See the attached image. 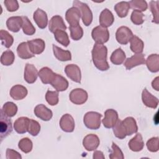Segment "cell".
Segmentation results:
<instances>
[{
  "mask_svg": "<svg viewBox=\"0 0 159 159\" xmlns=\"http://www.w3.org/2000/svg\"><path fill=\"white\" fill-rule=\"evenodd\" d=\"M122 123L127 135H131L137 132L138 127L137 122L132 117H126L124 120H122Z\"/></svg>",
  "mask_w": 159,
  "mask_h": 159,
  "instance_id": "cb8c5ba5",
  "label": "cell"
},
{
  "mask_svg": "<svg viewBox=\"0 0 159 159\" xmlns=\"http://www.w3.org/2000/svg\"><path fill=\"white\" fill-rule=\"evenodd\" d=\"M30 52L34 55H39L42 53L45 50V42L41 39H35L27 42Z\"/></svg>",
  "mask_w": 159,
  "mask_h": 159,
  "instance_id": "ffe728a7",
  "label": "cell"
},
{
  "mask_svg": "<svg viewBox=\"0 0 159 159\" xmlns=\"http://www.w3.org/2000/svg\"><path fill=\"white\" fill-rule=\"evenodd\" d=\"M4 3L9 12L16 11L19 7V3L16 0H6Z\"/></svg>",
  "mask_w": 159,
  "mask_h": 159,
  "instance_id": "681fc988",
  "label": "cell"
},
{
  "mask_svg": "<svg viewBox=\"0 0 159 159\" xmlns=\"http://www.w3.org/2000/svg\"><path fill=\"white\" fill-rule=\"evenodd\" d=\"M23 20L22 30L23 32L27 35H32L35 32V28L34 27L30 20L27 16H22Z\"/></svg>",
  "mask_w": 159,
  "mask_h": 159,
  "instance_id": "d590c367",
  "label": "cell"
},
{
  "mask_svg": "<svg viewBox=\"0 0 159 159\" xmlns=\"http://www.w3.org/2000/svg\"><path fill=\"white\" fill-rule=\"evenodd\" d=\"M28 117H20L17 119L14 123V129L18 134H24L27 132L29 123Z\"/></svg>",
  "mask_w": 159,
  "mask_h": 159,
  "instance_id": "d4e9b609",
  "label": "cell"
},
{
  "mask_svg": "<svg viewBox=\"0 0 159 159\" xmlns=\"http://www.w3.org/2000/svg\"><path fill=\"white\" fill-rule=\"evenodd\" d=\"M1 110L6 116L11 117L16 114L17 112V106L12 102H7L3 105Z\"/></svg>",
  "mask_w": 159,
  "mask_h": 159,
  "instance_id": "e575fe53",
  "label": "cell"
},
{
  "mask_svg": "<svg viewBox=\"0 0 159 159\" xmlns=\"http://www.w3.org/2000/svg\"><path fill=\"white\" fill-rule=\"evenodd\" d=\"M6 158L7 159H21L22 157L19 153L11 149L7 148L6 150Z\"/></svg>",
  "mask_w": 159,
  "mask_h": 159,
  "instance_id": "f907efd6",
  "label": "cell"
},
{
  "mask_svg": "<svg viewBox=\"0 0 159 159\" xmlns=\"http://www.w3.org/2000/svg\"><path fill=\"white\" fill-rule=\"evenodd\" d=\"M91 53L93 62L98 70L106 71L109 68V65L107 61V48L105 45L95 43Z\"/></svg>",
  "mask_w": 159,
  "mask_h": 159,
  "instance_id": "6da1fadb",
  "label": "cell"
},
{
  "mask_svg": "<svg viewBox=\"0 0 159 159\" xmlns=\"http://www.w3.org/2000/svg\"><path fill=\"white\" fill-rule=\"evenodd\" d=\"M130 50L134 53L138 54L142 53L144 47L143 42L137 36L134 35L130 40Z\"/></svg>",
  "mask_w": 159,
  "mask_h": 159,
  "instance_id": "1f68e13d",
  "label": "cell"
},
{
  "mask_svg": "<svg viewBox=\"0 0 159 159\" xmlns=\"http://www.w3.org/2000/svg\"><path fill=\"white\" fill-rule=\"evenodd\" d=\"M17 53L19 57L22 59H29L35 55L30 52L27 42L20 43L17 48Z\"/></svg>",
  "mask_w": 159,
  "mask_h": 159,
  "instance_id": "f546056e",
  "label": "cell"
},
{
  "mask_svg": "<svg viewBox=\"0 0 159 159\" xmlns=\"http://www.w3.org/2000/svg\"><path fill=\"white\" fill-rule=\"evenodd\" d=\"M27 94V88L20 84L12 86L10 90V96L14 100H21L26 97Z\"/></svg>",
  "mask_w": 159,
  "mask_h": 159,
  "instance_id": "7402d4cb",
  "label": "cell"
},
{
  "mask_svg": "<svg viewBox=\"0 0 159 159\" xmlns=\"http://www.w3.org/2000/svg\"><path fill=\"white\" fill-rule=\"evenodd\" d=\"M93 158L94 159H104L105 157L103 155V153L101 151H99V150H96L93 153Z\"/></svg>",
  "mask_w": 159,
  "mask_h": 159,
  "instance_id": "816d5d0a",
  "label": "cell"
},
{
  "mask_svg": "<svg viewBox=\"0 0 159 159\" xmlns=\"http://www.w3.org/2000/svg\"><path fill=\"white\" fill-rule=\"evenodd\" d=\"M71 38L74 40H79L83 35V30L79 25L76 26H70Z\"/></svg>",
  "mask_w": 159,
  "mask_h": 159,
  "instance_id": "b9f144b4",
  "label": "cell"
},
{
  "mask_svg": "<svg viewBox=\"0 0 159 159\" xmlns=\"http://www.w3.org/2000/svg\"><path fill=\"white\" fill-rule=\"evenodd\" d=\"M53 52L54 56L61 61H66L71 60V52L68 50H64L55 45H53Z\"/></svg>",
  "mask_w": 159,
  "mask_h": 159,
  "instance_id": "83f0119b",
  "label": "cell"
},
{
  "mask_svg": "<svg viewBox=\"0 0 159 159\" xmlns=\"http://www.w3.org/2000/svg\"><path fill=\"white\" fill-rule=\"evenodd\" d=\"M75 120L69 114H65L60 120V127L65 132H72L75 129Z\"/></svg>",
  "mask_w": 159,
  "mask_h": 159,
  "instance_id": "8fae6325",
  "label": "cell"
},
{
  "mask_svg": "<svg viewBox=\"0 0 159 159\" xmlns=\"http://www.w3.org/2000/svg\"><path fill=\"white\" fill-rule=\"evenodd\" d=\"M144 147V142L141 134L138 133L129 142V147L133 152H140Z\"/></svg>",
  "mask_w": 159,
  "mask_h": 159,
  "instance_id": "484cf974",
  "label": "cell"
},
{
  "mask_svg": "<svg viewBox=\"0 0 159 159\" xmlns=\"http://www.w3.org/2000/svg\"><path fill=\"white\" fill-rule=\"evenodd\" d=\"M32 142L27 137L22 139L18 143V147L22 152L25 153H28L32 151Z\"/></svg>",
  "mask_w": 159,
  "mask_h": 159,
  "instance_id": "60d3db41",
  "label": "cell"
},
{
  "mask_svg": "<svg viewBox=\"0 0 159 159\" xmlns=\"http://www.w3.org/2000/svg\"><path fill=\"white\" fill-rule=\"evenodd\" d=\"M55 76V73L48 67H43L39 71V76L43 84H50Z\"/></svg>",
  "mask_w": 159,
  "mask_h": 159,
  "instance_id": "f1b7e54d",
  "label": "cell"
},
{
  "mask_svg": "<svg viewBox=\"0 0 159 159\" xmlns=\"http://www.w3.org/2000/svg\"><path fill=\"white\" fill-rule=\"evenodd\" d=\"M112 152L109 155L110 159H123L124 158V156L123 155L122 152L120 148L114 142L112 144Z\"/></svg>",
  "mask_w": 159,
  "mask_h": 159,
  "instance_id": "7dc6e473",
  "label": "cell"
},
{
  "mask_svg": "<svg viewBox=\"0 0 159 159\" xmlns=\"http://www.w3.org/2000/svg\"><path fill=\"white\" fill-rule=\"evenodd\" d=\"M65 72L66 76L72 81L80 83L81 74L80 67L75 64H70L65 66Z\"/></svg>",
  "mask_w": 159,
  "mask_h": 159,
  "instance_id": "9c48e42d",
  "label": "cell"
},
{
  "mask_svg": "<svg viewBox=\"0 0 159 159\" xmlns=\"http://www.w3.org/2000/svg\"><path fill=\"white\" fill-rule=\"evenodd\" d=\"M54 37L57 42L66 47L70 44V40L68 34L63 30H57L54 33Z\"/></svg>",
  "mask_w": 159,
  "mask_h": 159,
  "instance_id": "836d02e7",
  "label": "cell"
},
{
  "mask_svg": "<svg viewBox=\"0 0 159 159\" xmlns=\"http://www.w3.org/2000/svg\"><path fill=\"white\" fill-rule=\"evenodd\" d=\"M99 137L95 134H88L84 137L83 140V145L88 151H93L99 145Z\"/></svg>",
  "mask_w": 159,
  "mask_h": 159,
  "instance_id": "7c38bea8",
  "label": "cell"
},
{
  "mask_svg": "<svg viewBox=\"0 0 159 159\" xmlns=\"http://www.w3.org/2000/svg\"><path fill=\"white\" fill-rule=\"evenodd\" d=\"M145 63V55L142 53H138L134 55L130 58H128L125 60L124 62V66L125 68L128 70H131L134 67L143 65Z\"/></svg>",
  "mask_w": 159,
  "mask_h": 159,
  "instance_id": "4fadbf2b",
  "label": "cell"
},
{
  "mask_svg": "<svg viewBox=\"0 0 159 159\" xmlns=\"http://www.w3.org/2000/svg\"><path fill=\"white\" fill-rule=\"evenodd\" d=\"M50 84L56 89L57 91H64L68 87V81L66 78L60 75L55 73L54 78Z\"/></svg>",
  "mask_w": 159,
  "mask_h": 159,
  "instance_id": "e0dca14e",
  "label": "cell"
},
{
  "mask_svg": "<svg viewBox=\"0 0 159 159\" xmlns=\"http://www.w3.org/2000/svg\"><path fill=\"white\" fill-rule=\"evenodd\" d=\"M34 114L37 117L44 121L50 120L53 116L52 111L42 104H38L35 107Z\"/></svg>",
  "mask_w": 159,
  "mask_h": 159,
  "instance_id": "5bb4252c",
  "label": "cell"
},
{
  "mask_svg": "<svg viewBox=\"0 0 159 159\" xmlns=\"http://www.w3.org/2000/svg\"><path fill=\"white\" fill-rule=\"evenodd\" d=\"M39 75V72L35 66L32 64L27 63L25 66L24 78L25 81L29 84L34 83Z\"/></svg>",
  "mask_w": 159,
  "mask_h": 159,
  "instance_id": "9a60e30c",
  "label": "cell"
},
{
  "mask_svg": "<svg viewBox=\"0 0 159 159\" xmlns=\"http://www.w3.org/2000/svg\"><path fill=\"white\" fill-rule=\"evenodd\" d=\"M126 55L125 52L120 48H118L115 50L110 57L111 61L116 65H121L125 60Z\"/></svg>",
  "mask_w": 159,
  "mask_h": 159,
  "instance_id": "4dcf8cb0",
  "label": "cell"
},
{
  "mask_svg": "<svg viewBox=\"0 0 159 159\" xmlns=\"http://www.w3.org/2000/svg\"><path fill=\"white\" fill-rule=\"evenodd\" d=\"M101 117L102 115L97 112H88L84 116L83 122L87 128L92 130H97L100 127Z\"/></svg>",
  "mask_w": 159,
  "mask_h": 159,
  "instance_id": "7a4b0ae2",
  "label": "cell"
},
{
  "mask_svg": "<svg viewBox=\"0 0 159 159\" xmlns=\"http://www.w3.org/2000/svg\"><path fill=\"white\" fill-rule=\"evenodd\" d=\"M118 113L112 109H107L104 112V118L102 122L104 127L107 129L112 128L118 120Z\"/></svg>",
  "mask_w": 159,
  "mask_h": 159,
  "instance_id": "ba28073f",
  "label": "cell"
},
{
  "mask_svg": "<svg viewBox=\"0 0 159 159\" xmlns=\"http://www.w3.org/2000/svg\"><path fill=\"white\" fill-rule=\"evenodd\" d=\"M130 8L139 11H145L148 7L147 3L144 0H132L129 2Z\"/></svg>",
  "mask_w": 159,
  "mask_h": 159,
  "instance_id": "ab89813d",
  "label": "cell"
},
{
  "mask_svg": "<svg viewBox=\"0 0 159 159\" xmlns=\"http://www.w3.org/2000/svg\"><path fill=\"white\" fill-rule=\"evenodd\" d=\"M129 9L130 6L129 2L127 1L119 2L114 6V10L116 12L117 16L120 18H123L127 16Z\"/></svg>",
  "mask_w": 159,
  "mask_h": 159,
  "instance_id": "d6a6232c",
  "label": "cell"
},
{
  "mask_svg": "<svg viewBox=\"0 0 159 159\" xmlns=\"http://www.w3.org/2000/svg\"><path fill=\"white\" fill-rule=\"evenodd\" d=\"M91 35L96 43L98 44H103L107 42L109 39L108 29L101 25L97 26L93 29Z\"/></svg>",
  "mask_w": 159,
  "mask_h": 159,
  "instance_id": "5b68a950",
  "label": "cell"
},
{
  "mask_svg": "<svg viewBox=\"0 0 159 159\" xmlns=\"http://www.w3.org/2000/svg\"><path fill=\"white\" fill-rule=\"evenodd\" d=\"M45 99L47 102L51 106H55L58 102V91H53L48 90L45 94Z\"/></svg>",
  "mask_w": 159,
  "mask_h": 159,
  "instance_id": "7bdbcfd3",
  "label": "cell"
},
{
  "mask_svg": "<svg viewBox=\"0 0 159 159\" xmlns=\"http://www.w3.org/2000/svg\"><path fill=\"white\" fill-rule=\"evenodd\" d=\"M142 100L144 105L150 108L155 109L158 104V98L149 93L146 88H144L142 91Z\"/></svg>",
  "mask_w": 159,
  "mask_h": 159,
  "instance_id": "2e32d148",
  "label": "cell"
},
{
  "mask_svg": "<svg viewBox=\"0 0 159 159\" xmlns=\"http://www.w3.org/2000/svg\"><path fill=\"white\" fill-rule=\"evenodd\" d=\"M12 131V125L11 120L8 116H6L1 109L0 114V139L1 142L4 138L7 137Z\"/></svg>",
  "mask_w": 159,
  "mask_h": 159,
  "instance_id": "277c9868",
  "label": "cell"
},
{
  "mask_svg": "<svg viewBox=\"0 0 159 159\" xmlns=\"http://www.w3.org/2000/svg\"><path fill=\"white\" fill-rule=\"evenodd\" d=\"M143 17L144 15L141 11L134 10L131 14L130 20L135 25H141L144 22Z\"/></svg>",
  "mask_w": 159,
  "mask_h": 159,
  "instance_id": "f6af8a7d",
  "label": "cell"
},
{
  "mask_svg": "<svg viewBox=\"0 0 159 159\" xmlns=\"http://www.w3.org/2000/svg\"><path fill=\"white\" fill-rule=\"evenodd\" d=\"M134 36L132 30L126 26H121L117 29L116 38L118 43L122 45L127 44Z\"/></svg>",
  "mask_w": 159,
  "mask_h": 159,
  "instance_id": "8992f818",
  "label": "cell"
},
{
  "mask_svg": "<svg viewBox=\"0 0 159 159\" xmlns=\"http://www.w3.org/2000/svg\"><path fill=\"white\" fill-rule=\"evenodd\" d=\"M33 18L36 24L40 29H45L48 23V17L47 13L42 9L38 8L34 13Z\"/></svg>",
  "mask_w": 159,
  "mask_h": 159,
  "instance_id": "ac0fdd59",
  "label": "cell"
},
{
  "mask_svg": "<svg viewBox=\"0 0 159 159\" xmlns=\"http://www.w3.org/2000/svg\"><path fill=\"white\" fill-rule=\"evenodd\" d=\"M147 147L151 152H156L159 149L158 137H152L147 142Z\"/></svg>",
  "mask_w": 159,
  "mask_h": 159,
  "instance_id": "c3c4849f",
  "label": "cell"
},
{
  "mask_svg": "<svg viewBox=\"0 0 159 159\" xmlns=\"http://www.w3.org/2000/svg\"><path fill=\"white\" fill-rule=\"evenodd\" d=\"M73 4V7H76L80 10L83 24L86 26H89L93 20V13L88 4L80 1H74Z\"/></svg>",
  "mask_w": 159,
  "mask_h": 159,
  "instance_id": "3957f363",
  "label": "cell"
},
{
  "mask_svg": "<svg viewBox=\"0 0 159 159\" xmlns=\"http://www.w3.org/2000/svg\"><path fill=\"white\" fill-rule=\"evenodd\" d=\"M146 65L148 70L152 73L159 71V56L158 54H151L145 60Z\"/></svg>",
  "mask_w": 159,
  "mask_h": 159,
  "instance_id": "4316f807",
  "label": "cell"
},
{
  "mask_svg": "<svg viewBox=\"0 0 159 159\" xmlns=\"http://www.w3.org/2000/svg\"><path fill=\"white\" fill-rule=\"evenodd\" d=\"M48 29L51 32L54 33L57 30H65L66 29V26L63 18L58 15H56L53 16L50 20Z\"/></svg>",
  "mask_w": 159,
  "mask_h": 159,
  "instance_id": "d6986e66",
  "label": "cell"
},
{
  "mask_svg": "<svg viewBox=\"0 0 159 159\" xmlns=\"http://www.w3.org/2000/svg\"><path fill=\"white\" fill-rule=\"evenodd\" d=\"M23 20L22 17L12 16L7 19L6 21V25L9 30L13 32H17L22 27Z\"/></svg>",
  "mask_w": 159,
  "mask_h": 159,
  "instance_id": "603a6c76",
  "label": "cell"
},
{
  "mask_svg": "<svg viewBox=\"0 0 159 159\" xmlns=\"http://www.w3.org/2000/svg\"><path fill=\"white\" fill-rule=\"evenodd\" d=\"M158 1H151L150 2V7L151 12L153 14V22L155 24L159 23L158 18Z\"/></svg>",
  "mask_w": 159,
  "mask_h": 159,
  "instance_id": "bcb514c9",
  "label": "cell"
},
{
  "mask_svg": "<svg viewBox=\"0 0 159 159\" xmlns=\"http://www.w3.org/2000/svg\"><path fill=\"white\" fill-rule=\"evenodd\" d=\"M81 13L80 10L76 7L68 9L65 13V19L70 26H76L79 25Z\"/></svg>",
  "mask_w": 159,
  "mask_h": 159,
  "instance_id": "30bf717a",
  "label": "cell"
},
{
  "mask_svg": "<svg viewBox=\"0 0 159 159\" xmlns=\"http://www.w3.org/2000/svg\"><path fill=\"white\" fill-rule=\"evenodd\" d=\"M112 128H113V132L114 134V135L117 138L119 139H123L127 136L125 130L122 125L121 120L118 119L116 124Z\"/></svg>",
  "mask_w": 159,
  "mask_h": 159,
  "instance_id": "8d00e7d4",
  "label": "cell"
},
{
  "mask_svg": "<svg viewBox=\"0 0 159 159\" xmlns=\"http://www.w3.org/2000/svg\"><path fill=\"white\" fill-rule=\"evenodd\" d=\"M99 20L101 26L107 28L113 24L114 21V17L111 11L106 8L101 12Z\"/></svg>",
  "mask_w": 159,
  "mask_h": 159,
  "instance_id": "44dd1931",
  "label": "cell"
},
{
  "mask_svg": "<svg viewBox=\"0 0 159 159\" xmlns=\"http://www.w3.org/2000/svg\"><path fill=\"white\" fill-rule=\"evenodd\" d=\"M40 130V125L39 123L33 119L29 120L27 132L32 136H37Z\"/></svg>",
  "mask_w": 159,
  "mask_h": 159,
  "instance_id": "ee69618b",
  "label": "cell"
},
{
  "mask_svg": "<svg viewBox=\"0 0 159 159\" xmlns=\"http://www.w3.org/2000/svg\"><path fill=\"white\" fill-rule=\"evenodd\" d=\"M0 37L2 45H3L6 48H9L11 47L14 42V38L7 31L1 30Z\"/></svg>",
  "mask_w": 159,
  "mask_h": 159,
  "instance_id": "74e56055",
  "label": "cell"
},
{
  "mask_svg": "<svg viewBox=\"0 0 159 159\" xmlns=\"http://www.w3.org/2000/svg\"><path fill=\"white\" fill-rule=\"evenodd\" d=\"M88 98V95L87 92L81 88L73 89L69 94V98L71 102L77 105L83 104L86 102Z\"/></svg>",
  "mask_w": 159,
  "mask_h": 159,
  "instance_id": "52a82bcc",
  "label": "cell"
},
{
  "mask_svg": "<svg viewBox=\"0 0 159 159\" xmlns=\"http://www.w3.org/2000/svg\"><path fill=\"white\" fill-rule=\"evenodd\" d=\"M14 54L10 50L4 52L1 57V63L5 66H9L12 65L14 63Z\"/></svg>",
  "mask_w": 159,
  "mask_h": 159,
  "instance_id": "f35d334b",
  "label": "cell"
},
{
  "mask_svg": "<svg viewBox=\"0 0 159 159\" xmlns=\"http://www.w3.org/2000/svg\"><path fill=\"white\" fill-rule=\"evenodd\" d=\"M152 88L156 91H159V77H156L152 82Z\"/></svg>",
  "mask_w": 159,
  "mask_h": 159,
  "instance_id": "f5cc1de1",
  "label": "cell"
}]
</instances>
